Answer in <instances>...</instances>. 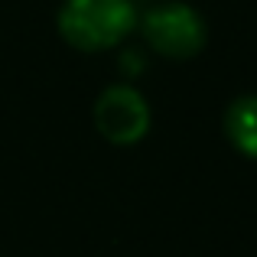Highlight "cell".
<instances>
[{
    "instance_id": "obj_1",
    "label": "cell",
    "mask_w": 257,
    "mask_h": 257,
    "mask_svg": "<svg viewBox=\"0 0 257 257\" xmlns=\"http://www.w3.org/2000/svg\"><path fill=\"white\" fill-rule=\"evenodd\" d=\"M134 0H65L59 7V33L82 52H101L120 46L137 30Z\"/></svg>"
},
{
    "instance_id": "obj_2",
    "label": "cell",
    "mask_w": 257,
    "mask_h": 257,
    "mask_svg": "<svg viewBox=\"0 0 257 257\" xmlns=\"http://www.w3.org/2000/svg\"><path fill=\"white\" fill-rule=\"evenodd\" d=\"M137 33L157 56L163 59H192L205 46V20L195 7L179 4V0H163L137 17Z\"/></svg>"
},
{
    "instance_id": "obj_3",
    "label": "cell",
    "mask_w": 257,
    "mask_h": 257,
    "mask_svg": "<svg viewBox=\"0 0 257 257\" xmlns=\"http://www.w3.org/2000/svg\"><path fill=\"white\" fill-rule=\"evenodd\" d=\"M94 127L104 140L117 147H131L144 140L150 131V104L134 85H111L94 101Z\"/></svg>"
},
{
    "instance_id": "obj_4",
    "label": "cell",
    "mask_w": 257,
    "mask_h": 257,
    "mask_svg": "<svg viewBox=\"0 0 257 257\" xmlns=\"http://www.w3.org/2000/svg\"><path fill=\"white\" fill-rule=\"evenodd\" d=\"M225 134L244 157L257 160V94H244V98L228 104Z\"/></svg>"
},
{
    "instance_id": "obj_5",
    "label": "cell",
    "mask_w": 257,
    "mask_h": 257,
    "mask_svg": "<svg viewBox=\"0 0 257 257\" xmlns=\"http://www.w3.org/2000/svg\"><path fill=\"white\" fill-rule=\"evenodd\" d=\"M117 65H120V72L127 75V82H131V78H137L140 72H144V52H140V49H124L120 59H117Z\"/></svg>"
}]
</instances>
